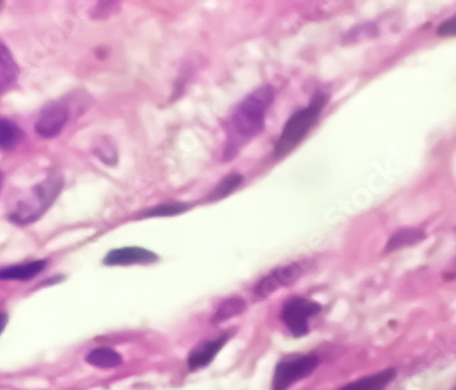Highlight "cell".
Here are the masks:
<instances>
[{
	"label": "cell",
	"instance_id": "30bf717a",
	"mask_svg": "<svg viewBox=\"0 0 456 390\" xmlns=\"http://www.w3.org/2000/svg\"><path fill=\"white\" fill-rule=\"evenodd\" d=\"M47 266L45 259H36L30 263L17 264V265L0 268V281H27V280L35 279L36 276L45 271Z\"/></svg>",
	"mask_w": 456,
	"mask_h": 390
},
{
	"label": "cell",
	"instance_id": "ba28073f",
	"mask_svg": "<svg viewBox=\"0 0 456 390\" xmlns=\"http://www.w3.org/2000/svg\"><path fill=\"white\" fill-rule=\"evenodd\" d=\"M158 254L143 248H120L110 251L102 264L107 266L150 265L158 263Z\"/></svg>",
	"mask_w": 456,
	"mask_h": 390
},
{
	"label": "cell",
	"instance_id": "5bb4252c",
	"mask_svg": "<svg viewBox=\"0 0 456 390\" xmlns=\"http://www.w3.org/2000/svg\"><path fill=\"white\" fill-rule=\"evenodd\" d=\"M24 140V132L12 120L0 117V151H10Z\"/></svg>",
	"mask_w": 456,
	"mask_h": 390
},
{
	"label": "cell",
	"instance_id": "6da1fadb",
	"mask_svg": "<svg viewBox=\"0 0 456 390\" xmlns=\"http://www.w3.org/2000/svg\"><path fill=\"white\" fill-rule=\"evenodd\" d=\"M275 92L273 86L264 85L248 94L232 112L230 126L232 134L240 140H252L260 134L265 126L266 112L273 104Z\"/></svg>",
	"mask_w": 456,
	"mask_h": 390
},
{
	"label": "cell",
	"instance_id": "d6986e66",
	"mask_svg": "<svg viewBox=\"0 0 456 390\" xmlns=\"http://www.w3.org/2000/svg\"><path fill=\"white\" fill-rule=\"evenodd\" d=\"M437 35L443 36V37H456V14L440 25Z\"/></svg>",
	"mask_w": 456,
	"mask_h": 390
},
{
	"label": "cell",
	"instance_id": "7c38bea8",
	"mask_svg": "<svg viewBox=\"0 0 456 390\" xmlns=\"http://www.w3.org/2000/svg\"><path fill=\"white\" fill-rule=\"evenodd\" d=\"M18 74L20 69L12 53L4 45H0V97L17 82Z\"/></svg>",
	"mask_w": 456,
	"mask_h": 390
},
{
	"label": "cell",
	"instance_id": "ac0fdd59",
	"mask_svg": "<svg viewBox=\"0 0 456 390\" xmlns=\"http://www.w3.org/2000/svg\"><path fill=\"white\" fill-rule=\"evenodd\" d=\"M191 207L188 204H164L153 207L152 210L147 213V215H174L179 213L186 212Z\"/></svg>",
	"mask_w": 456,
	"mask_h": 390
},
{
	"label": "cell",
	"instance_id": "3957f363",
	"mask_svg": "<svg viewBox=\"0 0 456 390\" xmlns=\"http://www.w3.org/2000/svg\"><path fill=\"white\" fill-rule=\"evenodd\" d=\"M325 102H327L325 94H314V100L310 102L306 108H302L287 120L283 132H281V137L276 142V158H281L289 155V151H293L304 141V138L309 134L312 127L319 120Z\"/></svg>",
	"mask_w": 456,
	"mask_h": 390
},
{
	"label": "cell",
	"instance_id": "277c9868",
	"mask_svg": "<svg viewBox=\"0 0 456 390\" xmlns=\"http://www.w3.org/2000/svg\"><path fill=\"white\" fill-rule=\"evenodd\" d=\"M319 364L317 355H293L281 359L275 367L271 389L289 390L297 382L312 376Z\"/></svg>",
	"mask_w": 456,
	"mask_h": 390
},
{
	"label": "cell",
	"instance_id": "7402d4cb",
	"mask_svg": "<svg viewBox=\"0 0 456 390\" xmlns=\"http://www.w3.org/2000/svg\"><path fill=\"white\" fill-rule=\"evenodd\" d=\"M451 390H456V387H453V389H451Z\"/></svg>",
	"mask_w": 456,
	"mask_h": 390
},
{
	"label": "cell",
	"instance_id": "8992f818",
	"mask_svg": "<svg viewBox=\"0 0 456 390\" xmlns=\"http://www.w3.org/2000/svg\"><path fill=\"white\" fill-rule=\"evenodd\" d=\"M302 272H304V266L298 263L289 264V265L276 268L275 271L266 274L264 279L258 281L255 288L256 297L258 299H265V297L275 294L278 289L291 286L301 277Z\"/></svg>",
	"mask_w": 456,
	"mask_h": 390
},
{
	"label": "cell",
	"instance_id": "9a60e30c",
	"mask_svg": "<svg viewBox=\"0 0 456 390\" xmlns=\"http://www.w3.org/2000/svg\"><path fill=\"white\" fill-rule=\"evenodd\" d=\"M86 362L91 366L99 367V369H114L122 364V356L111 348L102 346V348L91 351L86 356Z\"/></svg>",
	"mask_w": 456,
	"mask_h": 390
},
{
	"label": "cell",
	"instance_id": "9c48e42d",
	"mask_svg": "<svg viewBox=\"0 0 456 390\" xmlns=\"http://www.w3.org/2000/svg\"><path fill=\"white\" fill-rule=\"evenodd\" d=\"M230 335H223L222 337L215 340L204 341L194 346L188 356V366L191 370H199L202 367L209 366L216 358L217 353L223 350V346L227 343Z\"/></svg>",
	"mask_w": 456,
	"mask_h": 390
},
{
	"label": "cell",
	"instance_id": "ffe728a7",
	"mask_svg": "<svg viewBox=\"0 0 456 390\" xmlns=\"http://www.w3.org/2000/svg\"><path fill=\"white\" fill-rule=\"evenodd\" d=\"M7 321H9V317L4 313H0V335L4 333V328H6Z\"/></svg>",
	"mask_w": 456,
	"mask_h": 390
},
{
	"label": "cell",
	"instance_id": "5b68a950",
	"mask_svg": "<svg viewBox=\"0 0 456 390\" xmlns=\"http://www.w3.org/2000/svg\"><path fill=\"white\" fill-rule=\"evenodd\" d=\"M322 312L320 303L305 297H293L281 310V321L294 337H304L309 333V321Z\"/></svg>",
	"mask_w": 456,
	"mask_h": 390
},
{
	"label": "cell",
	"instance_id": "44dd1931",
	"mask_svg": "<svg viewBox=\"0 0 456 390\" xmlns=\"http://www.w3.org/2000/svg\"><path fill=\"white\" fill-rule=\"evenodd\" d=\"M4 175H2V174H0V191H2V187H4Z\"/></svg>",
	"mask_w": 456,
	"mask_h": 390
},
{
	"label": "cell",
	"instance_id": "8fae6325",
	"mask_svg": "<svg viewBox=\"0 0 456 390\" xmlns=\"http://www.w3.org/2000/svg\"><path fill=\"white\" fill-rule=\"evenodd\" d=\"M395 369H386L380 373L371 374L343 386L339 390H384L395 378Z\"/></svg>",
	"mask_w": 456,
	"mask_h": 390
},
{
	"label": "cell",
	"instance_id": "2e32d148",
	"mask_svg": "<svg viewBox=\"0 0 456 390\" xmlns=\"http://www.w3.org/2000/svg\"><path fill=\"white\" fill-rule=\"evenodd\" d=\"M245 310L246 302L242 297H230L220 305L219 309L212 318V322L222 323L224 321L232 320V318L242 314Z\"/></svg>",
	"mask_w": 456,
	"mask_h": 390
},
{
	"label": "cell",
	"instance_id": "52a82bcc",
	"mask_svg": "<svg viewBox=\"0 0 456 390\" xmlns=\"http://www.w3.org/2000/svg\"><path fill=\"white\" fill-rule=\"evenodd\" d=\"M69 120L68 105L53 102L41 110L36 120V133L43 138H53L63 130Z\"/></svg>",
	"mask_w": 456,
	"mask_h": 390
},
{
	"label": "cell",
	"instance_id": "e0dca14e",
	"mask_svg": "<svg viewBox=\"0 0 456 390\" xmlns=\"http://www.w3.org/2000/svg\"><path fill=\"white\" fill-rule=\"evenodd\" d=\"M243 178L238 174H232V175L227 176V178L223 179L220 182L219 186L211 192V199H222L227 195L232 194L234 190H237L238 187L242 183Z\"/></svg>",
	"mask_w": 456,
	"mask_h": 390
},
{
	"label": "cell",
	"instance_id": "7a4b0ae2",
	"mask_svg": "<svg viewBox=\"0 0 456 390\" xmlns=\"http://www.w3.org/2000/svg\"><path fill=\"white\" fill-rule=\"evenodd\" d=\"M63 187V179L59 175H50L45 182L36 184L15 204L10 212L9 219L15 224L28 225L40 219L45 210L58 199Z\"/></svg>",
	"mask_w": 456,
	"mask_h": 390
},
{
	"label": "cell",
	"instance_id": "4fadbf2b",
	"mask_svg": "<svg viewBox=\"0 0 456 390\" xmlns=\"http://www.w3.org/2000/svg\"><path fill=\"white\" fill-rule=\"evenodd\" d=\"M427 240V233L419 228H403L394 233L388 240L386 246V253L399 250L407 246L417 245L421 240Z\"/></svg>",
	"mask_w": 456,
	"mask_h": 390
}]
</instances>
